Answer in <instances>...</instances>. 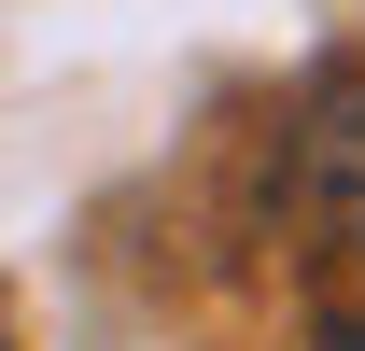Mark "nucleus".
<instances>
[{"instance_id": "1", "label": "nucleus", "mask_w": 365, "mask_h": 351, "mask_svg": "<svg viewBox=\"0 0 365 351\" xmlns=\"http://www.w3.org/2000/svg\"><path fill=\"white\" fill-rule=\"evenodd\" d=\"M281 211L309 253H365V71H323L281 141Z\"/></svg>"}, {"instance_id": "2", "label": "nucleus", "mask_w": 365, "mask_h": 351, "mask_svg": "<svg viewBox=\"0 0 365 351\" xmlns=\"http://www.w3.org/2000/svg\"><path fill=\"white\" fill-rule=\"evenodd\" d=\"M309 351H365V323H323V337H309Z\"/></svg>"}]
</instances>
